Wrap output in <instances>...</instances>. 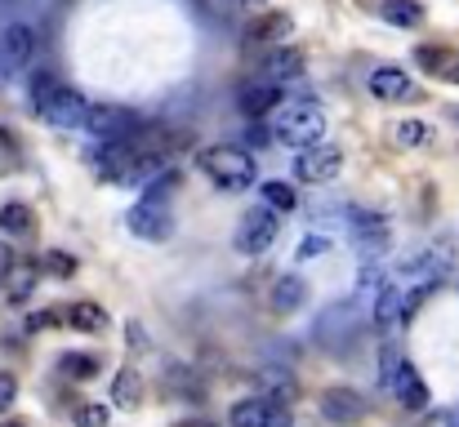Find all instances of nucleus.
<instances>
[{
  "label": "nucleus",
  "instance_id": "nucleus-26",
  "mask_svg": "<svg viewBox=\"0 0 459 427\" xmlns=\"http://www.w3.org/2000/svg\"><path fill=\"white\" fill-rule=\"evenodd\" d=\"M259 192H264V201H268L273 209H295V205H299V196H295L290 183H277V178H273V183H264Z\"/></svg>",
  "mask_w": 459,
  "mask_h": 427
},
{
  "label": "nucleus",
  "instance_id": "nucleus-7",
  "mask_svg": "<svg viewBox=\"0 0 459 427\" xmlns=\"http://www.w3.org/2000/svg\"><path fill=\"white\" fill-rule=\"evenodd\" d=\"M85 130L103 142H121V139H134V134L143 130V121H139L130 107H90Z\"/></svg>",
  "mask_w": 459,
  "mask_h": 427
},
{
  "label": "nucleus",
  "instance_id": "nucleus-29",
  "mask_svg": "<svg viewBox=\"0 0 459 427\" xmlns=\"http://www.w3.org/2000/svg\"><path fill=\"white\" fill-rule=\"evenodd\" d=\"M13 401H18V379L13 374H0V414H9Z\"/></svg>",
  "mask_w": 459,
  "mask_h": 427
},
{
  "label": "nucleus",
  "instance_id": "nucleus-36",
  "mask_svg": "<svg viewBox=\"0 0 459 427\" xmlns=\"http://www.w3.org/2000/svg\"><path fill=\"white\" fill-rule=\"evenodd\" d=\"M241 9H264V0H237Z\"/></svg>",
  "mask_w": 459,
  "mask_h": 427
},
{
  "label": "nucleus",
  "instance_id": "nucleus-14",
  "mask_svg": "<svg viewBox=\"0 0 459 427\" xmlns=\"http://www.w3.org/2000/svg\"><path fill=\"white\" fill-rule=\"evenodd\" d=\"M295 76H304V54H299L295 45H281V49H273V54L264 58V81L286 85V81H295Z\"/></svg>",
  "mask_w": 459,
  "mask_h": 427
},
{
  "label": "nucleus",
  "instance_id": "nucleus-32",
  "mask_svg": "<svg viewBox=\"0 0 459 427\" xmlns=\"http://www.w3.org/2000/svg\"><path fill=\"white\" fill-rule=\"evenodd\" d=\"M49 268H54L58 277H72V268H76V263H72L67 254H49Z\"/></svg>",
  "mask_w": 459,
  "mask_h": 427
},
{
  "label": "nucleus",
  "instance_id": "nucleus-19",
  "mask_svg": "<svg viewBox=\"0 0 459 427\" xmlns=\"http://www.w3.org/2000/svg\"><path fill=\"white\" fill-rule=\"evenodd\" d=\"M295 31V22H290V13H264L259 22H250V40H264V45H273V40H281V36H290Z\"/></svg>",
  "mask_w": 459,
  "mask_h": 427
},
{
  "label": "nucleus",
  "instance_id": "nucleus-1",
  "mask_svg": "<svg viewBox=\"0 0 459 427\" xmlns=\"http://www.w3.org/2000/svg\"><path fill=\"white\" fill-rule=\"evenodd\" d=\"M31 98H36V112H40L49 125H58V130H81V125L90 121V103H85L76 90L58 85L54 76H36V81H31Z\"/></svg>",
  "mask_w": 459,
  "mask_h": 427
},
{
  "label": "nucleus",
  "instance_id": "nucleus-34",
  "mask_svg": "<svg viewBox=\"0 0 459 427\" xmlns=\"http://www.w3.org/2000/svg\"><path fill=\"white\" fill-rule=\"evenodd\" d=\"M9 268H13V254H9V245H4V241H0V277H4V272H9Z\"/></svg>",
  "mask_w": 459,
  "mask_h": 427
},
{
  "label": "nucleus",
  "instance_id": "nucleus-24",
  "mask_svg": "<svg viewBox=\"0 0 459 427\" xmlns=\"http://www.w3.org/2000/svg\"><path fill=\"white\" fill-rule=\"evenodd\" d=\"M393 139L402 142V147H429V142H433V125H424V121H402V125L393 130Z\"/></svg>",
  "mask_w": 459,
  "mask_h": 427
},
{
  "label": "nucleus",
  "instance_id": "nucleus-27",
  "mask_svg": "<svg viewBox=\"0 0 459 427\" xmlns=\"http://www.w3.org/2000/svg\"><path fill=\"white\" fill-rule=\"evenodd\" d=\"M108 406H81L76 410V427H108Z\"/></svg>",
  "mask_w": 459,
  "mask_h": 427
},
{
  "label": "nucleus",
  "instance_id": "nucleus-10",
  "mask_svg": "<svg viewBox=\"0 0 459 427\" xmlns=\"http://www.w3.org/2000/svg\"><path fill=\"white\" fill-rule=\"evenodd\" d=\"M228 423L232 427H286V410L273 406L268 397H246V401L232 406Z\"/></svg>",
  "mask_w": 459,
  "mask_h": 427
},
{
  "label": "nucleus",
  "instance_id": "nucleus-21",
  "mask_svg": "<svg viewBox=\"0 0 459 427\" xmlns=\"http://www.w3.org/2000/svg\"><path fill=\"white\" fill-rule=\"evenodd\" d=\"M304 298H307V289H304L299 277H281V281L273 285V312H281V316H286V312H295Z\"/></svg>",
  "mask_w": 459,
  "mask_h": 427
},
{
  "label": "nucleus",
  "instance_id": "nucleus-2",
  "mask_svg": "<svg viewBox=\"0 0 459 427\" xmlns=\"http://www.w3.org/2000/svg\"><path fill=\"white\" fill-rule=\"evenodd\" d=\"M321 134H325V112L316 103H281V112L273 121V139L277 142L304 151L312 142H321Z\"/></svg>",
  "mask_w": 459,
  "mask_h": 427
},
{
  "label": "nucleus",
  "instance_id": "nucleus-17",
  "mask_svg": "<svg viewBox=\"0 0 459 427\" xmlns=\"http://www.w3.org/2000/svg\"><path fill=\"white\" fill-rule=\"evenodd\" d=\"M112 401H117V410H139V401H143V379H139V370H121V374L112 379Z\"/></svg>",
  "mask_w": 459,
  "mask_h": 427
},
{
  "label": "nucleus",
  "instance_id": "nucleus-5",
  "mask_svg": "<svg viewBox=\"0 0 459 427\" xmlns=\"http://www.w3.org/2000/svg\"><path fill=\"white\" fill-rule=\"evenodd\" d=\"M126 223H130V232L134 236H143V241H165L169 232H174V214H169V196H156L148 192L130 214H126Z\"/></svg>",
  "mask_w": 459,
  "mask_h": 427
},
{
  "label": "nucleus",
  "instance_id": "nucleus-20",
  "mask_svg": "<svg viewBox=\"0 0 459 427\" xmlns=\"http://www.w3.org/2000/svg\"><path fill=\"white\" fill-rule=\"evenodd\" d=\"M379 13H384V22H393V27H420V22H424V4H420V0H384Z\"/></svg>",
  "mask_w": 459,
  "mask_h": 427
},
{
  "label": "nucleus",
  "instance_id": "nucleus-4",
  "mask_svg": "<svg viewBox=\"0 0 459 427\" xmlns=\"http://www.w3.org/2000/svg\"><path fill=\"white\" fill-rule=\"evenodd\" d=\"M379 374H384V388L406 406V410H424L429 406V383L415 374V365L406 356H397L393 347H384V361H379Z\"/></svg>",
  "mask_w": 459,
  "mask_h": 427
},
{
  "label": "nucleus",
  "instance_id": "nucleus-15",
  "mask_svg": "<svg viewBox=\"0 0 459 427\" xmlns=\"http://www.w3.org/2000/svg\"><path fill=\"white\" fill-rule=\"evenodd\" d=\"M259 397H268L273 406H290V401H299V383H295V374L268 365V370H259Z\"/></svg>",
  "mask_w": 459,
  "mask_h": 427
},
{
  "label": "nucleus",
  "instance_id": "nucleus-16",
  "mask_svg": "<svg viewBox=\"0 0 459 427\" xmlns=\"http://www.w3.org/2000/svg\"><path fill=\"white\" fill-rule=\"evenodd\" d=\"M352 232H357V241H366V250H370V254H379V250L388 245V223H384L379 214L352 209Z\"/></svg>",
  "mask_w": 459,
  "mask_h": 427
},
{
  "label": "nucleus",
  "instance_id": "nucleus-6",
  "mask_svg": "<svg viewBox=\"0 0 459 427\" xmlns=\"http://www.w3.org/2000/svg\"><path fill=\"white\" fill-rule=\"evenodd\" d=\"M273 241H277V209L273 205L268 209H250L241 218V227H237V250L255 259V254H268Z\"/></svg>",
  "mask_w": 459,
  "mask_h": 427
},
{
  "label": "nucleus",
  "instance_id": "nucleus-9",
  "mask_svg": "<svg viewBox=\"0 0 459 427\" xmlns=\"http://www.w3.org/2000/svg\"><path fill=\"white\" fill-rule=\"evenodd\" d=\"M321 414L334 427H357L366 419V397L352 392V388H325L321 397Z\"/></svg>",
  "mask_w": 459,
  "mask_h": 427
},
{
  "label": "nucleus",
  "instance_id": "nucleus-28",
  "mask_svg": "<svg viewBox=\"0 0 459 427\" xmlns=\"http://www.w3.org/2000/svg\"><path fill=\"white\" fill-rule=\"evenodd\" d=\"M210 18H232V13H241V4L237 0H196Z\"/></svg>",
  "mask_w": 459,
  "mask_h": 427
},
{
  "label": "nucleus",
  "instance_id": "nucleus-3",
  "mask_svg": "<svg viewBox=\"0 0 459 427\" xmlns=\"http://www.w3.org/2000/svg\"><path fill=\"white\" fill-rule=\"evenodd\" d=\"M201 169H205L223 192H246V187L255 183V160H250V151H241V147H210V151L201 156Z\"/></svg>",
  "mask_w": 459,
  "mask_h": 427
},
{
  "label": "nucleus",
  "instance_id": "nucleus-23",
  "mask_svg": "<svg viewBox=\"0 0 459 427\" xmlns=\"http://www.w3.org/2000/svg\"><path fill=\"white\" fill-rule=\"evenodd\" d=\"M67 316H72V325H76V329H85V334H99V329H108V312H103L99 303H76Z\"/></svg>",
  "mask_w": 459,
  "mask_h": 427
},
{
  "label": "nucleus",
  "instance_id": "nucleus-22",
  "mask_svg": "<svg viewBox=\"0 0 459 427\" xmlns=\"http://www.w3.org/2000/svg\"><path fill=\"white\" fill-rule=\"evenodd\" d=\"M31 227H36V218H31L27 205L13 201V205L0 209V232H4V236H31Z\"/></svg>",
  "mask_w": 459,
  "mask_h": 427
},
{
  "label": "nucleus",
  "instance_id": "nucleus-31",
  "mask_svg": "<svg viewBox=\"0 0 459 427\" xmlns=\"http://www.w3.org/2000/svg\"><path fill=\"white\" fill-rule=\"evenodd\" d=\"M424 427H459V414L455 410H437V414H429Z\"/></svg>",
  "mask_w": 459,
  "mask_h": 427
},
{
  "label": "nucleus",
  "instance_id": "nucleus-35",
  "mask_svg": "<svg viewBox=\"0 0 459 427\" xmlns=\"http://www.w3.org/2000/svg\"><path fill=\"white\" fill-rule=\"evenodd\" d=\"M273 139V130H264V125H255V130H250V142H268Z\"/></svg>",
  "mask_w": 459,
  "mask_h": 427
},
{
  "label": "nucleus",
  "instance_id": "nucleus-8",
  "mask_svg": "<svg viewBox=\"0 0 459 427\" xmlns=\"http://www.w3.org/2000/svg\"><path fill=\"white\" fill-rule=\"evenodd\" d=\"M339 165H343V151H339L334 142H312V147H304V151L295 156V174H299L304 183H325V178H334Z\"/></svg>",
  "mask_w": 459,
  "mask_h": 427
},
{
  "label": "nucleus",
  "instance_id": "nucleus-33",
  "mask_svg": "<svg viewBox=\"0 0 459 427\" xmlns=\"http://www.w3.org/2000/svg\"><path fill=\"white\" fill-rule=\"evenodd\" d=\"M49 325H58V316H54V312H40V316H31V320H27V329H49Z\"/></svg>",
  "mask_w": 459,
  "mask_h": 427
},
{
  "label": "nucleus",
  "instance_id": "nucleus-25",
  "mask_svg": "<svg viewBox=\"0 0 459 427\" xmlns=\"http://www.w3.org/2000/svg\"><path fill=\"white\" fill-rule=\"evenodd\" d=\"M58 370H63L67 379H94V374H99V356H81V352H67V356L58 361Z\"/></svg>",
  "mask_w": 459,
  "mask_h": 427
},
{
  "label": "nucleus",
  "instance_id": "nucleus-11",
  "mask_svg": "<svg viewBox=\"0 0 459 427\" xmlns=\"http://www.w3.org/2000/svg\"><path fill=\"white\" fill-rule=\"evenodd\" d=\"M31 54H36V31L27 22H9L0 31V63L4 67H22Z\"/></svg>",
  "mask_w": 459,
  "mask_h": 427
},
{
  "label": "nucleus",
  "instance_id": "nucleus-18",
  "mask_svg": "<svg viewBox=\"0 0 459 427\" xmlns=\"http://www.w3.org/2000/svg\"><path fill=\"white\" fill-rule=\"evenodd\" d=\"M4 298L9 303H27L31 298V289H36V263H13L9 272H4Z\"/></svg>",
  "mask_w": 459,
  "mask_h": 427
},
{
  "label": "nucleus",
  "instance_id": "nucleus-37",
  "mask_svg": "<svg viewBox=\"0 0 459 427\" xmlns=\"http://www.w3.org/2000/svg\"><path fill=\"white\" fill-rule=\"evenodd\" d=\"M4 427H27V423H4Z\"/></svg>",
  "mask_w": 459,
  "mask_h": 427
},
{
  "label": "nucleus",
  "instance_id": "nucleus-12",
  "mask_svg": "<svg viewBox=\"0 0 459 427\" xmlns=\"http://www.w3.org/2000/svg\"><path fill=\"white\" fill-rule=\"evenodd\" d=\"M370 94L379 103H402V98L415 94V81L402 67H379V72H370Z\"/></svg>",
  "mask_w": 459,
  "mask_h": 427
},
{
  "label": "nucleus",
  "instance_id": "nucleus-30",
  "mask_svg": "<svg viewBox=\"0 0 459 427\" xmlns=\"http://www.w3.org/2000/svg\"><path fill=\"white\" fill-rule=\"evenodd\" d=\"M325 250H330V241H325V236H307L304 245H299V259H321Z\"/></svg>",
  "mask_w": 459,
  "mask_h": 427
},
{
  "label": "nucleus",
  "instance_id": "nucleus-13",
  "mask_svg": "<svg viewBox=\"0 0 459 427\" xmlns=\"http://www.w3.org/2000/svg\"><path fill=\"white\" fill-rule=\"evenodd\" d=\"M237 103H241V112H246V116H255V121H259L264 112L281 107V85H277V81H250V85L241 90V98H237Z\"/></svg>",
  "mask_w": 459,
  "mask_h": 427
}]
</instances>
